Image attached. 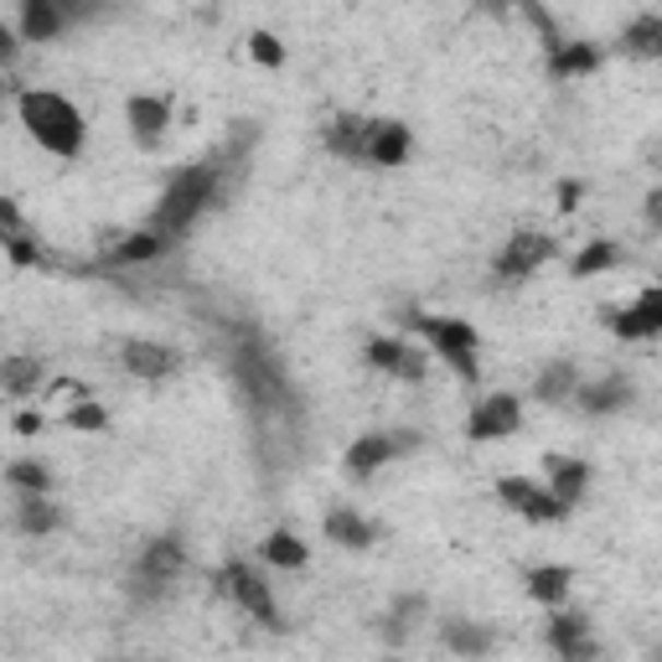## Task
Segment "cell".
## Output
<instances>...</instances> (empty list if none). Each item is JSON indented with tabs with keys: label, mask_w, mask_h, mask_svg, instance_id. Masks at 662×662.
<instances>
[{
	"label": "cell",
	"mask_w": 662,
	"mask_h": 662,
	"mask_svg": "<svg viewBox=\"0 0 662 662\" xmlns=\"http://www.w3.org/2000/svg\"><path fill=\"white\" fill-rule=\"evenodd\" d=\"M626 47L637 52V58H658L662 52V16H642L631 32H626Z\"/></svg>",
	"instance_id": "obj_30"
},
{
	"label": "cell",
	"mask_w": 662,
	"mask_h": 662,
	"mask_svg": "<svg viewBox=\"0 0 662 662\" xmlns=\"http://www.w3.org/2000/svg\"><path fill=\"white\" fill-rule=\"evenodd\" d=\"M125 373H135V378H172L181 368V352L172 347H156V342H125Z\"/></svg>",
	"instance_id": "obj_9"
},
{
	"label": "cell",
	"mask_w": 662,
	"mask_h": 662,
	"mask_svg": "<svg viewBox=\"0 0 662 662\" xmlns=\"http://www.w3.org/2000/svg\"><path fill=\"white\" fill-rule=\"evenodd\" d=\"M21 125H26V135L37 140L42 151H52V156H79L83 151V119L62 94H47V88L21 94Z\"/></svg>",
	"instance_id": "obj_1"
},
{
	"label": "cell",
	"mask_w": 662,
	"mask_h": 662,
	"mask_svg": "<svg viewBox=\"0 0 662 662\" xmlns=\"http://www.w3.org/2000/svg\"><path fill=\"white\" fill-rule=\"evenodd\" d=\"M569 580H575V575H569L565 565H539L528 575V595H533V601H565Z\"/></svg>",
	"instance_id": "obj_22"
},
{
	"label": "cell",
	"mask_w": 662,
	"mask_h": 662,
	"mask_svg": "<svg viewBox=\"0 0 662 662\" xmlns=\"http://www.w3.org/2000/svg\"><path fill=\"white\" fill-rule=\"evenodd\" d=\"M518 425H523V404H518L512 393H492V399H482V404L471 410L466 435L471 440H503V435H512Z\"/></svg>",
	"instance_id": "obj_6"
},
{
	"label": "cell",
	"mask_w": 662,
	"mask_h": 662,
	"mask_svg": "<svg viewBox=\"0 0 662 662\" xmlns=\"http://www.w3.org/2000/svg\"><path fill=\"white\" fill-rule=\"evenodd\" d=\"M611 327H616V336H658L662 331V295L658 291H647L637 306H626V311L611 316Z\"/></svg>",
	"instance_id": "obj_11"
},
{
	"label": "cell",
	"mask_w": 662,
	"mask_h": 662,
	"mask_svg": "<svg viewBox=\"0 0 662 662\" xmlns=\"http://www.w3.org/2000/svg\"><path fill=\"white\" fill-rule=\"evenodd\" d=\"M497 497H503L512 512H523V518H533V523H554V518H565L569 507L554 503L539 482H528V476H503L497 482Z\"/></svg>",
	"instance_id": "obj_5"
},
{
	"label": "cell",
	"mask_w": 662,
	"mask_h": 662,
	"mask_svg": "<svg viewBox=\"0 0 662 662\" xmlns=\"http://www.w3.org/2000/svg\"><path fill=\"white\" fill-rule=\"evenodd\" d=\"M368 140H373V119L342 115V119H331L327 125V145L347 161H368Z\"/></svg>",
	"instance_id": "obj_12"
},
{
	"label": "cell",
	"mask_w": 662,
	"mask_h": 662,
	"mask_svg": "<svg viewBox=\"0 0 662 662\" xmlns=\"http://www.w3.org/2000/svg\"><path fill=\"white\" fill-rule=\"evenodd\" d=\"M368 363L393 373V378H419V373H425L419 352H410L404 342H389V336H383V342H368Z\"/></svg>",
	"instance_id": "obj_14"
},
{
	"label": "cell",
	"mask_w": 662,
	"mask_h": 662,
	"mask_svg": "<svg viewBox=\"0 0 662 662\" xmlns=\"http://www.w3.org/2000/svg\"><path fill=\"white\" fill-rule=\"evenodd\" d=\"M548 647H554L565 662H590V658H595V642H590L584 616H554V622H548Z\"/></svg>",
	"instance_id": "obj_10"
},
{
	"label": "cell",
	"mask_w": 662,
	"mask_h": 662,
	"mask_svg": "<svg viewBox=\"0 0 662 662\" xmlns=\"http://www.w3.org/2000/svg\"><path fill=\"white\" fill-rule=\"evenodd\" d=\"M130 125H135L140 145H156L166 135V125H172V104L166 98H151V94H135L130 98Z\"/></svg>",
	"instance_id": "obj_13"
},
{
	"label": "cell",
	"mask_w": 662,
	"mask_h": 662,
	"mask_svg": "<svg viewBox=\"0 0 662 662\" xmlns=\"http://www.w3.org/2000/svg\"><path fill=\"white\" fill-rule=\"evenodd\" d=\"M58 26H62V11L52 0H26V5H21V37L26 42L58 37Z\"/></svg>",
	"instance_id": "obj_18"
},
{
	"label": "cell",
	"mask_w": 662,
	"mask_h": 662,
	"mask_svg": "<svg viewBox=\"0 0 662 662\" xmlns=\"http://www.w3.org/2000/svg\"><path fill=\"white\" fill-rule=\"evenodd\" d=\"M223 584H228V595H234L244 611H249L253 622H264V626H280V611H274V595H270V584L259 580L249 565H228L223 569Z\"/></svg>",
	"instance_id": "obj_7"
},
{
	"label": "cell",
	"mask_w": 662,
	"mask_h": 662,
	"mask_svg": "<svg viewBox=\"0 0 662 662\" xmlns=\"http://www.w3.org/2000/svg\"><path fill=\"white\" fill-rule=\"evenodd\" d=\"M0 98H5V83H0Z\"/></svg>",
	"instance_id": "obj_38"
},
{
	"label": "cell",
	"mask_w": 662,
	"mask_h": 662,
	"mask_svg": "<svg viewBox=\"0 0 662 662\" xmlns=\"http://www.w3.org/2000/svg\"><path fill=\"white\" fill-rule=\"evenodd\" d=\"M249 52H253V62H264V68H280V62H285V47H280L270 32H253V37H249Z\"/></svg>",
	"instance_id": "obj_33"
},
{
	"label": "cell",
	"mask_w": 662,
	"mask_h": 662,
	"mask_svg": "<svg viewBox=\"0 0 662 662\" xmlns=\"http://www.w3.org/2000/svg\"><path fill=\"white\" fill-rule=\"evenodd\" d=\"M404 156H410V130H404V125H393V119L373 125V140H368V161H373V166H399Z\"/></svg>",
	"instance_id": "obj_15"
},
{
	"label": "cell",
	"mask_w": 662,
	"mask_h": 662,
	"mask_svg": "<svg viewBox=\"0 0 662 662\" xmlns=\"http://www.w3.org/2000/svg\"><path fill=\"white\" fill-rule=\"evenodd\" d=\"M393 461V440L389 435H363V440H352L347 450V471L352 476H373L378 466H389Z\"/></svg>",
	"instance_id": "obj_16"
},
{
	"label": "cell",
	"mask_w": 662,
	"mask_h": 662,
	"mask_svg": "<svg viewBox=\"0 0 662 662\" xmlns=\"http://www.w3.org/2000/svg\"><path fill=\"white\" fill-rule=\"evenodd\" d=\"M264 559H270L274 569H300L306 565V544L295 539L291 528H274L270 539H264Z\"/></svg>",
	"instance_id": "obj_21"
},
{
	"label": "cell",
	"mask_w": 662,
	"mask_h": 662,
	"mask_svg": "<svg viewBox=\"0 0 662 662\" xmlns=\"http://www.w3.org/2000/svg\"><path fill=\"white\" fill-rule=\"evenodd\" d=\"M37 383H42V363H37V357H5V363H0V389L26 393V389H37Z\"/></svg>",
	"instance_id": "obj_26"
},
{
	"label": "cell",
	"mask_w": 662,
	"mask_h": 662,
	"mask_svg": "<svg viewBox=\"0 0 662 662\" xmlns=\"http://www.w3.org/2000/svg\"><path fill=\"white\" fill-rule=\"evenodd\" d=\"M181 565H187V548H181L176 533L151 539L145 554H140V565H135V590H140V595H156V590H166V584L181 575Z\"/></svg>",
	"instance_id": "obj_4"
},
{
	"label": "cell",
	"mask_w": 662,
	"mask_h": 662,
	"mask_svg": "<svg viewBox=\"0 0 662 662\" xmlns=\"http://www.w3.org/2000/svg\"><path fill=\"white\" fill-rule=\"evenodd\" d=\"M11 58H16V42H11V32L0 26V62H11Z\"/></svg>",
	"instance_id": "obj_35"
},
{
	"label": "cell",
	"mask_w": 662,
	"mask_h": 662,
	"mask_svg": "<svg viewBox=\"0 0 662 662\" xmlns=\"http://www.w3.org/2000/svg\"><path fill=\"white\" fill-rule=\"evenodd\" d=\"M446 642L461 652V658H482L492 647V631L487 626H476V622H450L446 626Z\"/></svg>",
	"instance_id": "obj_25"
},
{
	"label": "cell",
	"mask_w": 662,
	"mask_h": 662,
	"mask_svg": "<svg viewBox=\"0 0 662 662\" xmlns=\"http://www.w3.org/2000/svg\"><path fill=\"white\" fill-rule=\"evenodd\" d=\"M595 47H584V42H559L554 47V79H575V73H590L595 68Z\"/></svg>",
	"instance_id": "obj_23"
},
{
	"label": "cell",
	"mask_w": 662,
	"mask_h": 662,
	"mask_svg": "<svg viewBox=\"0 0 662 662\" xmlns=\"http://www.w3.org/2000/svg\"><path fill=\"white\" fill-rule=\"evenodd\" d=\"M161 249H166V238L145 228V234H130L125 244H119V249H115V264H145V259H156Z\"/></svg>",
	"instance_id": "obj_27"
},
{
	"label": "cell",
	"mask_w": 662,
	"mask_h": 662,
	"mask_svg": "<svg viewBox=\"0 0 662 662\" xmlns=\"http://www.w3.org/2000/svg\"><path fill=\"white\" fill-rule=\"evenodd\" d=\"M559 202H565V213H569V208L580 202V187H575V181H565V187H559Z\"/></svg>",
	"instance_id": "obj_36"
},
{
	"label": "cell",
	"mask_w": 662,
	"mask_h": 662,
	"mask_svg": "<svg viewBox=\"0 0 662 662\" xmlns=\"http://www.w3.org/2000/svg\"><path fill=\"white\" fill-rule=\"evenodd\" d=\"M419 616H425V601H419V595H399L393 611H389V637H393V642H399V637H410V626L419 622Z\"/></svg>",
	"instance_id": "obj_31"
},
{
	"label": "cell",
	"mask_w": 662,
	"mask_h": 662,
	"mask_svg": "<svg viewBox=\"0 0 662 662\" xmlns=\"http://www.w3.org/2000/svg\"><path fill=\"white\" fill-rule=\"evenodd\" d=\"M575 378H580V373L569 368V363H548V368L539 373V383H533V393H539V399H548V404H554V399H565V393L575 389Z\"/></svg>",
	"instance_id": "obj_28"
},
{
	"label": "cell",
	"mask_w": 662,
	"mask_h": 662,
	"mask_svg": "<svg viewBox=\"0 0 662 662\" xmlns=\"http://www.w3.org/2000/svg\"><path fill=\"white\" fill-rule=\"evenodd\" d=\"M5 482L16 492H26V497H47V487H52L47 466H37V461H16V466L5 471Z\"/></svg>",
	"instance_id": "obj_29"
},
{
	"label": "cell",
	"mask_w": 662,
	"mask_h": 662,
	"mask_svg": "<svg viewBox=\"0 0 662 662\" xmlns=\"http://www.w3.org/2000/svg\"><path fill=\"white\" fill-rule=\"evenodd\" d=\"M16 429H21V435H37V429H42V419H37V414H21V419H16Z\"/></svg>",
	"instance_id": "obj_37"
},
{
	"label": "cell",
	"mask_w": 662,
	"mask_h": 662,
	"mask_svg": "<svg viewBox=\"0 0 662 662\" xmlns=\"http://www.w3.org/2000/svg\"><path fill=\"white\" fill-rule=\"evenodd\" d=\"M115 662H125V658H115Z\"/></svg>",
	"instance_id": "obj_39"
},
{
	"label": "cell",
	"mask_w": 662,
	"mask_h": 662,
	"mask_svg": "<svg viewBox=\"0 0 662 662\" xmlns=\"http://www.w3.org/2000/svg\"><path fill=\"white\" fill-rule=\"evenodd\" d=\"M68 425L73 429H104L109 425V414L98 410V404H73V410H68Z\"/></svg>",
	"instance_id": "obj_34"
},
{
	"label": "cell",
	"mask_w": 662,
	"mask_h": 662,
	"mask_svg": "<svg viewBox=\"0 0 662 662\" xmlns=\"http://www.w3.org/2000/svg\"><path fill=\"white\" fill-rule=\"evenodd\" d=\"M548 253H554V238L548 234H512V244H507L503 259H497V274H503V280H523V274H533L544 264Z\"/></svg>",
	"instance_id": "obj_8"
},
{
	"label": "cell",
	"mask_w": 662,
	"mask_h": 662,
	"mask_svg": "<svg viewBox=\"0 0 662 662\" xmlns=\"http://www.w3.org/2000/svg\"><path fill=\"white\" fill-rule=\"evenodd\" d=\"M414 327H419L429 342H435V347L446 352L466 383H476V378H482V373H476V357H471V352H476V331H471L466 321H450V316H414Z\"/></svg>",
	"instance_id": "obj_3"
},
{
	"label": "cell",
	"mask_w": 662,
	"mask_h": 662,
	"mask_svg": "<svg viewBox=\"0 0 662 662\" xmlns=\"http://www.w3.org/2000/svg\"><path fill=\"white\" fill-rule=\"evenodd\" d=\"M626 399H631V383H626V378H605L595 389H580V404L590 414H611L616 404H626Z\"/></svg>",
	"instance_id": "obj_24"
},
{
	"label": "cell",
	"mask_w": 662,
	"mask_h": 662,
	"mask_svg": "<svg viewBox=\"0 0 662 662\" xmlns=\"http://www.w3.org/2000/svg\"><path fill=\"white\" fill-rule=\"evenodd\" d=\"M616 259H622V249H616V244H605V238H595V244L575 259V274H601V270H611Z\"/></svg>",
	"instance_id": "obj_32"
},
{
	"label": "cell",
	"mask_w": 662,
	"mask_h": 662,
	"mask_svg": "<svg viewBox=\"0 0 662 662\" xmlns=\"http://www.w3.org/2000/svg\"><path fill=\"white\" fill-rule=\"evenodd\" d=\"M213 192H217V172H213V166H208V161H202V166H187V172L166 187V197H161L156 217H151V234H161V238L181 234V228H187V223L213 202Z\"/></svg>",
	"instance_id": "obj_2"
},
{
	"label": "cell",
	"mask_w": 662,
	"mask_h": 662,
	"mask_svg": "<svg viewBox=\"0 0 662 662\" xmlns=\"http://www.w3.org/2000/svg\"><path fill=\"white\" fill-rule=\"evenodd\" d=\"M16 523H21V533H32V539H47V533L58 528V507L47 503V497H21Z\"/></svg>",
	"instance_id": "obj_20"
},
{
	"label": "cell",
	"mask_w": 662,
	"mask_h": 662,
	"mask_svg": "<svg viewBox=\"0 0 662 662\" xmlns=\"http://www.w3.org/2000/svg\"><path fill=\"white\" fill-rule=\"evenodd\" d=\"M584 487H590V466H584V461H554V487H548L554 503L575 507L584 497Z\"/></svg>",
	"instance_id": "obj_19"
},
{
	"label": "cell",
	"mask_w": 662,
	"mask_h": 662,
	"mask_svg": "<svg viewBox=\"0 0 662 662\" xmlns=\"http://www.w3.org/2000/svg\"><path fill=\"white\" fill-rule=\"evenodd\" d=\"M327 539H336L342 548H368L373 539H378V528H373L368 518L347 512V507H336V512H327Z\"/></svg>",
	"instance_id": "obj_17"
}]
</instances>
